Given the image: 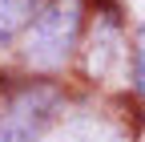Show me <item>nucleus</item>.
Segmentation results:
<instances>
[{
  "label": "nucleus",
  "mask_w": 145,
  "mask_h": 142,
  "mask_svg": "<svg viewBox=\"0 0 145 142\" xmlns=\"http://www.w3.org/2000/svg\"><path fill=\"white\" fill-rule=\"evenodd\" d=\"M36 8H40V0H0V37H12V33L28 29Z\"/></svg>",
  "instance_id": "3"
},
{
  "label": "nucleus",
  "mask_w": 145,
  "mask_h": 142,
  "mask_svg": "<svg viewBox=\"0 0 145 142\" xmlns=\"http://www.w3.org/2000/svg\"><path fill=\"white\" fill-rule=\"evenodd\" d=\"M57 90L48 85H28L12 94L0 106V142H36L57 114Z\"/></svg>",
  "instance_id": "2"
},
{
  "label": "nucleus",
  "mask_w": 145,
  "mask_h": 142,
  "mask_svg": "<svg viewBox=\"0 0 145 142\" xmlns=\"http://www.w3.org/2000/svg\"><path fill=\"white\" fill-rule=\"evenodd\" d=\"M133 61H137V85H141V94H145V25L137 33V53H133Z\"/></svg>",
  "instance_id": "4"
},
{
  "label": "nucleus",
  "mask_w": 145,
  "mask_h": 142,
  "mask_svg": "<svg viewBox=\"0 0 145 142\" xmlns=\"http://www.w3.org/2000/svg\"><path fill=\"white\" fill-rule=\"evenodd\" d=\"M81 33V0H48L28 21V61L32 65H61Z\"/></svg>",
  "instance_id": "1"
}]
</instances>
